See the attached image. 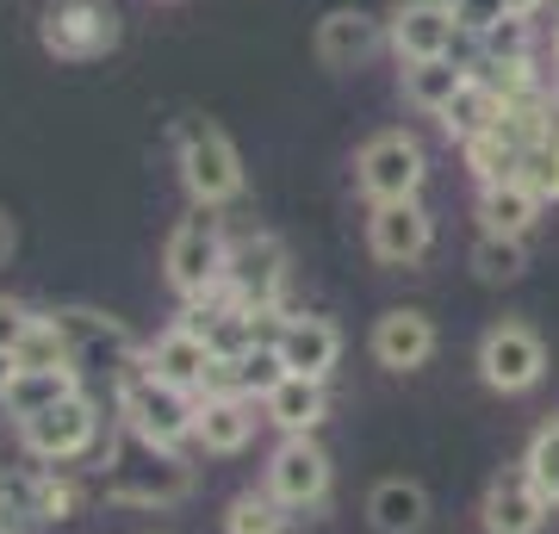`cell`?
I'll list each match as a JSON object with an SVG mask.
<instances>
[{"instance_id":"obj_10","label":"cell","mask_w":559,"mask_h":534,"mask_svg":"<svg viewBox=\"0 0 559 534\" xmlns=\"http://www.w3.org/2000/svg\"><path fill=\"white\" fill-rule=\"evenodd\" d=\"M330 485H336V466H330L318 436H280V448L267 454V497L274 503H286L293 515L323 510Z\"/></svg>"},{"instance_id":"obj_9","label":"cell","mask_w":559,"mask_h":534,"mask_svg":"<svg viewBox=\"0 0 559 534\" xmlns=\"http://www.w3.org/2000/svg\"><path fill=\"white\" fill-rule=\"evenodd\" d=\"M479 379L503 397L535 392L540 379H547V342H540L528 323H516V317L491 323L479 336Z\"/></svg>"},{"instance_id":"obj_32","label":"cell","mask_w":559,"mask_h":534,"mask_svg":"<svg viewBox=\"0 0 559 534\" xmlns=\"http://www.w3.org/2000/svg\"><path fill=\"white\" fill-rule=\"evenodd\" d=\"M75 503H81V491L62 473H38V491H32V515L38 522H69Z\"/></svg>"},{"instance_id":"obj_36","label":"cell","mask_w":559,"mask_h":534,"mask_svg":"<svg viewBox=\"0 0 559 534\" xmlns=\"http://www.w3.org/2000/svg\"><path fill=\"white\" fill-rule=\"evenodd\" d=\"M13 242H20V230H13V218H7V205H0V268L13 261Z\"/></svg>"},{"instance_id":"obj_38","label":"cell","mask_w":559,"mask_h":534,"mask_svg":"<svg viewBox=\"0 0 559 534\" xmlns=\"http://www.w3.org/2000/svg\"><path fill=\"white\" fill-rule=\"evenodd\" d=\"M503 7H510L516 20H535V13H540V7H547V0H503Z\"/></svg>"},{"instance_id":"obj_19","label":"cell","mask_w":559,"mask_h":534,"mask_svg":"<svg viewBox=\"0 0 559 534\" xmlns=\"http://www.w3.org/2000/svg\"><path fill=\"white\" fill-rule=\"evenodd\" d=\"M143 367L156 379H168V385H180V392H200L205 367H212V342H205L200 330H187V323H168V330L143 348Z\"/></svg>"},{"instance_id":"obj_23","label":"cell","mask_w":559,"mask_h":534,"mask_svg":"<svg viewBox=\"0 0 559 534\" xmlns=\"http://www.w3.org/2000/svg\"><path fill=\"white\" fill-rule=\"evenodd\" d=\"M69 392H81V367H20V379L7 385V416L13 423H25V416L50 411V404H62Z\"/></svg>"},{"instance_id":"obj_1","label":"cell","mask_w":559,"mask_h":534,"mask_svg":"<svg viewBox=\"0 0 559 534\" xmlns=\"http://www.w3.org/2000/svg\"><path fill=\"white\" fill-rule=\"evenodd\" d=\"M193 485H200V473L180 448H150V441L124 436L106 454V497L131 503V510H175L193 497Z\"/></svg>"},{"instance_id":"obj_5","label":"cell","mask_w":559,"mask_h":534,"mask_svg":"<svg viewBox=\"0 0 559 534\" xmlns=\"http://www.w3.org/2000/svg\"><path fill=\"white\" fill-rule=\"evenodd\" d=\"M100 429H106L100 397H94V392H69L62 404L25 416L20 441H25V454L44 460V466H69V460H81V454H94V448H100Z\"/></svg>"},{"instance_id":"obj_37","label":"cell","mask_w":559,"mask_h":534,"mask_svg":"<svg viewBox=\"0 0 559 534\" xmlns=\"http://www.w3.org/2000/svg\"><path fill=\"white\" fill-rule=\"evenodd\" d=\"M13 379H20V355H7V348H0V397H7Z\"/></svg>"},{"instance_id":"obj_34","label":"cell","mask_w":559,"mask_h":534,"mask_svg":"<svg viewBox=\"0 0 559 534\" xmlns=\"http://www.w3.org/2000/svg\"><path fill=\"white\" fill-rule=\"evenodd\" d=\"M32 323H38V311H32L25 298L0 293V348H7V355H20V342L32 336Z\"/></svg>"},{"instance_id":"obj_25","label":"cell","mask_w":559,"mask_h":534,"mask_svg":"<svg viewBox=\"0 0 559 534\" xmlns=\"http://www.w3.org/2000/svg\"><path fill=\"white\" fill-rule=\"evenodd\" d=\"M503 112H510V106H503V99L491 94V87H485L479 75H473V81H466V87L454 94V106L441 112V131H448L454 143H473L479 131H491V124H498Z\"/></svg>"},{"instance_id":"obj_28","label":"cell","mask_w":559,"mask_h":534,"mask_svg":"<svg viewBox=\"0 0 559 534\" xmlns=\"http://www.w3.org/2000/svg\"><path fill=\"white\" fill-rule=\"evenodd\" d=\"M473 75L503 99V106H522V99L540 94V75H535V57H503V62H479Z\"/></svg>"},{"instance_id":"obj_30","label":"cell","mask_w":559,"mask_h":534,"mask_svg":"<svg viewBox=\"0 0 559 534\" xmlns=\"http://www.w3.org/2000/svg\"><path fill=\"white\" fill-rule=\"evenodd\" d=\"M20 367H75V360H69V342H62L57 311H38L32 336L20 342Z\"/></svg>"},{"instance_id":"obj_13","label":"cell","mask_w":559,"mask_h":534,"mask_svg":"<svg viewBox=\"0 0 559 534\" xmlns=\"http://www.w3.org/2000/svg\"><path fill=\"white\" fill-rule=\"evenodd\" d=\"M399 62H429V57H454V38H466L454 20V0H404L399 13L385 20Z\"/></svg>"},{"instance_id":"obj_15","label":"cell","mask_w":559,"mask_h":534,"mask_svg":"<svg viewBox=\"0 0 559 534\" xmlns=\"http://www.w3.org/2000/svg\"><path fill=\"white\" fill-rule=\"evenodd\" d=\"M547 515H554V503L540 497V485L522 473V466L498 473L491 485H485V497H479V529L485 534H540L547 529Z\"/></svg>"},{"instance_id":"obj_31","label":"cell","mask_w":559,"mask_h":534,"mask_svg":"<svg viewBox=\"0 0 559 534\" xmlns=\"http://www.w3.org/2000/svg\"><path fill=\"white\" fill-rule=\"evenodd\" d=\"M516 180L540 199V205H554L559 199V143H528L522 162H516Z\"/></svg>"},{"instance_id":"obj_35","label":"cell","mask_w":559,"mask_h":534,"mask_svg":"<svg viewBox=\"0 0 559 534\" xmlns=\"http://www.w3.org/2000/svg\"><path fill=\"white\" fill-rule=\"evenodd\" d=\"M503 13H510L503 0H454V20H460V32H466V38H485Z\"/></svg>"},{"instance_id":"obj_22","label":"cell","mask_w":559,"mask_h":534,"mask_svg":"<svg viewBox=\"0 0 559 534\" xmlns=\"http://www.w3.org/2000/svg\"><path fill=\"white\" fill-rule=\"evenodd\" d=\"M473 81V69L454 57H429V62H404V99L417 106V112H429V119H441L448 106H454V94Z\"/></svg>"},{"instance_id":"obj_14","label":"cell","mask_w":559,"mask_h":534,"mask_svg":"<svg viewBox=\"0 0 559 534\" xmlns=\"http://www.w3.org/2000/svg\"><path fill=\"white\" fill-rule=\"evenodd\" d=\"M436 317L417 311V305H399V311H380L373 317V336H367V348H373V360H380L385 373H417V367H429L436 360Z\"/></svg>"},{"instance_id":"obj_24","label":"cell","mask_w":559,"mask_h":534,"mask_svg":"<svg viewBox=\"0 0 559 534\" xmlns=\"http://www.w3.org/2000/svg\"><path fill=\"white\" fill-rule=\"evenodd\" d=\"M535 218H540V199L528 193L516 175L479 187V224L491 230V237H528V230H535Z\"/></svg>"},{"instance_id":"obj_26","label":"cell","mask_w":559,"mask_h":534,"mask_svg":"<svg viewBox=\"0 0 559 534\" xmlns=\"http://www.w3.org/2000/svg\"><path fill=\"white\" fill-rule=\"evenodd\" d=\"M286 503H274L267 497V485L261 491H237L230 503H224V534H286Z\"/></svg>"},{"instance_id":"obj_12","label":"cell","mask_w":559,"mask_h":534,"mask_svg":"<svg viewBox=\"0 0 559 534\" xmlns=\"http://www.w3.org/2000/svg\"><path fill=\"white\" fill-rule=\"evenodd\" d=\"M367 249H373V261H385V268H417V261L436 249V218H429V205H423V199L373 205V218H367Z\"/></svg>"},{"instance_id":"obj_17","label":"cell","mask_w":559,"mask_h":534,"mask_svg":"<svg viewBox=\"0 0 559 534\" xmlns=\"http://www.w3.org/2000/svg\"><path fill=\"white\" fill-rule=\"evenodd\" d=\"M274 355L286 373H305V379H330L342 360V330L330 323V317H286L274 336Z\"/></svg>"},{"instance_id":"obj_2","label":"cell","mask_w":559,"mask_h":534,"mask_svg":"<svg viewBox=\"0 0 559 534\" xmlns=\"http://www.w3.org/2000/svg\"><path fill=\"white\" fill-rule=\"evenodd\" d=\"M112 411H119L124 436L150 441V448H187L200 429V392H180L168 379H156L150 367L124 373L112 385Z\"/></svg>"},{"instance_id":"obj_39","label":"cell","mask_w":559,"mask_h":534,"mask_svg":"<svg viewBox=\"0 0 559 534\" xmlns=\"http://www.w3.org/2000/svg\"><path fill=\"white\" fill-rule=\"evenodd\" d=\"M554 69H559V25H554Z\"/></svg>"},{"instance_id":"obj_8","label":"cell","mask_w":559,"mask_h":534,"mask_svg":"<svg viewBox=\"0 0 559 534\" xmlns=\"http://www.w3.org/2000/svg\"><path fill=\"white\" fill-rule=\"evenodd\" d=\"M423 180H429V156L411 131H373V138L355 150V187L373 205H392V199H417Z\"/></svg>"},{"instance_id":"obj_6","label":"cell","mask_w":559,"mask_h":534,"mask_svg":"<svg viewBox=\"0 0 559 534\" xmlns=\"http://www.w3.org/2000/svg\"><path fill=\"white\" fill-rule=\"evenodd\" d=\"M57 323H62V342H69V360H75L81 373H100L106 385H119L124 373L143 367V342L124 330L119 317L69 305V311H57Z\"/></svg>"},{"instance_id":"obj_33","label":"cell","mask_w":559,"mask_h":534,"mask_svg":"<svg viewBox=\"0 0 559 534\" xmlns=\"http://www.w3.org/2000/svg\"><path fill=\"white\" fill-rule=\"evenodd\" d=\"M528 38H535V25L528 20H516V13H503L491 32L479 38V50H485V62H503V57H528Z\"/></svg>"},{"instance_id":"obj_27","label":"cell","mask_w":559,"mask_h":534,"mask_svg":"<svg viewBox=\"0 0 559 534\" xmlns=\"http://www.w3.org/2000/svg\"><path fill=\"white\" fill-rule=\"evenodd\" d=\"M522 473L535 478L540 497H547V503L559 510V411L540 423L535 436H528V448H522Z\"/></svg>"},{"instance_id":"obj_29","label":"cell","mask_w":559,"mask_h":534,"mask_svg":"<svg viewBox=\"0 0 559 534\" xmlns=\"http://www.w3.org/2000/svg\"><path fill=\"white\" fill-rule=\"evenodd\" d=\"M522 268H528L522 237H491V230H479V242H473V274L491 280V286H503V280H516Z\"/></svg>"},{"instance_id":"obj_4","label":"cell","mask_w":559,"mask_h":534,"mask_svg":"<svg viewBox=\"0 0 559 534\" xmlns=\"http://www.w3.org/2000/svg\"><path fill=\"white\" fill-rule=\"evenodd\" d=\"M175 168H180V187L193 205H237L249 175H242V150L230 143V131L212 119H180L175 124Z\"/></svg>"},{"instance_id":"obj_20","label":"cell","mask_w":559,"mask_h":534,"mask_svg":"<svg viewBox=\"0 0 559 534\" xmlns=\"http://www.w3.org/2000/svg\"><path fill=\"white\" fill-rule=\"evenodd\" d=\"M255 423H267V416H255V397H200V429H193V441H200L205 454L230 460L255 441Z\"/></svg>"},{"instance_id":"obj_3","label":"cell","mask_w":559,"mask_h":534,"mask_svg":"<svg viewBox=\"0 0 559 534\" xmlns=\"http://www.w3.org/2000/svg\"><path fill=\"white\" fill-rule=\"evenodd\" d=\"M224 261H230V237L212 205H193L187 218L162 242V280L175 286L180 305H205L224 293Z\"/></svg>"},{"instance_id":"obj_21","label":"cell","mask_w":559,"mask_h":534,"mask_svg":"<svg viewBox=\"0 0 559 534\" xmlns=\"http://www.w3.org/2000/svg\"><path fill=\"white\" fill-rule=\"evenodd\" d=\"M367 522H373V534H423L429 529V491L417 478H380L367 491Z\"/></svg>"},{"instance_id":"obj_16","label":"cell","mask_w":559,"mask_h":534,"mask_svg":"<svg viewBox=\"0 0 559 534\" xmlns=\"http://www.w3.org/2000/svg\"><path fill=\"white\" fill-rule=\"evenodd\" d=\"M392 44V32H385V20H373V13H360V7H330L318 20V38H311V50H318L323 69H360V62H373Z\"/></svg>"},{"instance_id":"obj_11","label":"cell","mask_w":559,"mask_h":534,"mask_svg":"<svg viewBox=\"0 0 559 534\" xmlns=\"http://www.w3.org/2000/svg\"><path fill=\"white\" fill-rule=\"evenodd\" d=\"M38 44L57 62H94L119 50V13L106 0H62L38 20Z\"/></svg>"},{"instance_id":"obj_7","label":"cell","mask_w":559,"mask_h":534,"mask_svg":"<svg viewBox=\"0 0 559 534\" xmlns=\"http://www.w3.org/2000/svg\"><path fill=\"white\" fill-rule=\"evenodd\" d=\"M286 242L274 230H242L230 237V261H224V298L242 305V311H280V293H286Z\"/></svg>"},{"instance_id":"obj_18","label":"cell","mask_w":559,"mask_h":534,"mask_svg":"<svg viewBox=\"0 0 559 534\" xmlns=\"http://www.w3.org/2000/svg\"><path fill=\"white\" fill-rule=\"evenodd\" d=\"M261 416L274 423L280 436H318V423L330 416V392H323V379L280 373L274 385L261 392Z\"/></svg>"}]
</instances>
